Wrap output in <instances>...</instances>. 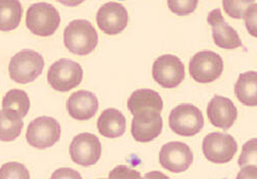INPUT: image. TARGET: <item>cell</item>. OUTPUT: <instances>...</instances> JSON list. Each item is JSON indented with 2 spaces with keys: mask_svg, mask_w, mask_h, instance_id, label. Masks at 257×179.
<instances>
[{
  "mask_svg": "<svg viewBox=\"0 0 257 179\" xmlns=\"http://www.w3.org/2000/svg\"><path fill=\"white\" fill-rule=\"evenodd\" d=\"M63 41L70 52L87 55L97 46L98 34L89 20H75L64 28Z\"/></svg>",
  "mask_w": 257,
  "mask_h": 179,
  "instance_id": "cell-1",
  "label": "cell"
},
{
  "mask_svg": "<svg viewBox=\"0 0 257 179\" xmlns=\"http://www.w3.org/2000/svg\"><path fill=\"white\" fill-rule=\"evenodd\" d=\"M44 68V58L34 50L24 49L14 55L10 62L11 78L19 84H29L41 76Z\"/></svg>",
  "mask_w": 257,
  "mask_h": 179,
  "instance_id": "cell-2",
  "label": "cell"
},
{
  "mask_svg": "<svg viewBox=\"0 0 257 179\" xmlns=\"http://www.w3.org/2000/svg\"><path fill=\"white\" fill-rule=\"evenodd\" d=\"M60 24L58 10L50 4L38 2L32 4L26 14V24L30 31L41 37L53 35Z\"/></svg>",
  "mask_w": 257,
  "mask_h": 179,
  "instance_id": "cell-3",
  "label": "cell"
},
{
  "mask_svg": "<svg viewBox=\"0 0 257 179\" xmlns=\"http://www.w3.org/2000/svg\"><path fill=\"white\" fill-rule=\"evenodd\" d=\"M169 124L175 134L182 136H193L203 128L204 118L199 108L186 103L172 110Z\"/></svg>",
  "mask_w": 257,
  "mask_h": 179,
  "instance_id": "cell-4",
  "label": "cell"
},
{
  "mask_svg": "<svg viewBox=\"0 0 257 179\" xmlns=\"http://www.w3.org/2000/svg\"><path fill=\"white\" fill-rule=\"evenodd\" d=\"M47 80L56 91L68 92L82 82L83 68L71 59L61 58L50 66Z\"/></svg>",
  "mask_w": 257,
  "mask_h": 179,
  "instance_id": "cell-5",
  "label": "cell"
},
{
  "mask_svg": "<svg viewBox=\"0 0 257 179\" xmlns=\"http://www.w3.org/2000/svg\"><path fill=\"white\" fill-rule=\"evenodd\" d=\"M60 134V124L56 119L49 116H41L29 124L26 138L30 146L44 150L59 140Z\"/></svg>",
  "mask_w": 257,
  "mask_h": 179,
  "instance_id": "cell-6",
  "label": "cell"
},
{
  "mask_svg": "<svg viewBox=\"0 0 257 179\" xmlns=\"http://www.w3.org/2000/svg\"><path fill=\"white\" fill-rule=\"evenodd\" d=\"M223 70L222 58L212 51H200L191 58L189 72L197 82L207 84L217 80Z\"/></svg>",
  "mask_w": 257,
  "mask_h": 179,
  "instance_id": "cell-7",
  "label": "cell"
},
{
  "mask_svg": "<svg viewBox=\"0 0 257 179\" xmlns=\"http://www.w3.org/2000/svg\"><path fill=\"white\" fill-rule=\"evenodd\" d=\"M202 150L205 158L211 163L224 164L234 158L238 151V144L228 134L211 132L204 138Z\"/></svg>",
  "mask_w": 257,
  "mask_h": 179,
  "instance_id": "cell-8",
  "label": "cell"
},
{
  "mask_svg": "<svg viewBox=\"0 0 257 179\" xmlns=\"http://www.w3.org/2000/svg\"><path fill=\"white\" fill-rule=\"evenodd\" d=\"M152 76L163 88H176L185 78V66L181 59L175 55H163L158 57L153 64Z\"/></svg>",
  "mask_w": 257,
  "mask_h": 179,
  "instance_id": "cell-9",
  "label": "cell"
},
{
  "mask_svg": "<svg viewBox=\"0 0 257 179\" xmlns=\"http://www.w3.org/2000/svg\"><path fill=\"white\" fill-rule=\"evenodd\" d=\"M70 155L78 165L84 167L95 165L101 157V142L93 134H80L71 142Z\"/></svg>",
  "mask_w": 257,
  "mask_h": 179,
  "instance_id": "cell-10",
  "label": "cell"
},
{
  "mask_svg": "<svg viewBox=\"0 0 257 179\" xmlns=\"http://www.w3.org/2000/svg\"><path fill=\"white\" fill-rule=\"evenodd\" d=\"M159 163L171 172L181 173L193 163V153L188 144L181 142H171L163 146L160 150Z\"/></svg>",
  "mask_w": 257,
  "mask_h": 179,
  "instance_id": "cell-11",
  "label": "cell"
},
{
  "mask_svg": "<svg viewBox=\"0 0 257 179\" xmlns=\"http://www.w3.org/2000/svg\"><path fill=\"white\" fill-rule=\"evenodd\" d=\"M164 126L163 117L154 110H143L134 115L131 134L135 140L148 142L162 134Z\"/></svg>",
  "mask_w": 257,
  "mask_h": 179,
  "instance_id": "cell-12",
  "label": "cell"
},
{
  "mask_svg": "<svg viewBox=\"0 0 257 179\" xmlns=\"http://www.w3.org/2000/svg\"><path fill=\"white\" fill-rule=\"evenodd\" d=\"M127 12L118 2L104 4L96 16V22L99 28L107 35H116L122 32L127 24Z\"/></svg>",
  "mask_w": 257,
  "mask_h": 179,
  "instance_id": "cell-13",
  "label": "cell"
},
{
  "mask_svg": "<svg viewBox=\"0 0 257 179\" xmlns=\"http://www.w3.org/2000/svg\"><path fill=\"white\" fill-rule=\"evenodd\" d=\"M207 22L212 28V37L216 46L228 50L242 46V41L237 31L223 20L219 8L209 12Z\"/></svg>",
  "mask_w": 257,
  "mask_h": 179,
  "instance_id": "cell-14",
  "label": "cell"
},
{
  "mask_svg": "<svg viewBox=\"0 0 257 179\" xmlns=\"http://www.w3.org/2000/svg\"><path fill=\"white\" fill-rule=\"evenodd\" d=\"M207 116L213 126L227 130L237 120L238 110L229 98L214 96L208 103Z\"/></svg>",
  "mask_w": 257,
  "mask_h": 179,
  "instance_id": "cell-15",
  "label": "cell"
},
{
  "mask_svg": "<svg viewBox=\"0 0 257 179\" xmlns=\"http://www.w3.org/2000/svg\"><path fill=\"white\" fill-rule=\"evenodd\" d=\"M98 99L89 91H78L73 93L67 103L70 116L76 120H89L98 110Z\"/></svg>",
  "mask_w": 257,
  "mask_h": 179,
  "instance_id": "cell-16",
  "label": "cell"
},
{
  "mask_svg": "<svg viewBox=\"0 0 257 179\" xmlns=\"http://www.w3.org/2000/svg\"><path fill=\"white\" fill-rule=\"evenodd\" d=\"M127 108L133 115L143 110H154L162 112L164 101L160 95L150 88H141L133 92L127 100Z\"/></svg>",
  "mask_w": 257,
  "mask_h": 179,
  "instance_id": "cell-17",
  "label": "cell"
},
{
  "mask_svg": "<svg viewBox=\"0 0 257 179\" xmlns=\"http://www.w3.org/2000/svg\"><path fill=\"white\" fill-rule=\"evenodd\" d=\"M125 118L123 114L114 108L104 110L97 120V128L101 136L108 138L121 136L125 132Z\"/></svg>",
  "mask_w": 257,
  "mask_h": 179,
  "instance_id": "cell-18",
  "label": "cell"
},
{
  "mask_svg": "<svg viewBox=\"0 0 257 179\" xmlns=\"http://www.w3.org/2000/svg\"><path fill=\"white\" fill-rule=\"evenodd\" d=\"M235 94L239 102L246 106H257V72L241 74L235 84Z\"/></svg>",
  "mask_w": 257,
  "mask_h": 179,
  "instance_id": "cell-19",
  "label": "cell"
},
{
  "mask_svg": "<svg viewBox=\"0 0 257 179\" xmlns=\"http://www.w3.org/2000/svg\"><path fill=\"white\" fill-rule=\"evenodd\" d=\"M23 126V118L18 112L10 109L0 110V140H15L20 136Z\"/></svg>",
  "mask_w": 257,
  "mask_h": 179,
  "instance_id": "cell-20",
  "label": "cell"
},
{
  "mask_svg": "<svg viewBox=\"0 0 257 179\" xmlns=\"http://www.w3.org/2000/svg\"><path fill=\"white\" fill-rule=\"evenodd\" d=\"M23 8L19 0H0V31L9 32L19 26Z\"/></svg>",
  "mask_w": 257,
  "mask_h": 179,
  "instance_id": "cell-21",
  "label": "cell"
},
{
  "mask_svg": "<svg viewBox=\"0 0 257 179\" xmlns=\"http://www.w3.org/2000/svg\"><path fill=\"white\" fill-rule=\"evenodd\" d=\"M30 99L28 94L19 88H13L6 94L3 100L4 109H10L18 112V114L24 118L30 110Z\"/></svg>",
  "mask_w": 257,
  "mask_h": 179,
  "instance_id": "cell-22",
  "label": "cell"
},
{
  "mask_svg": "<svg viewBox=\"0 0 257 179\" xmlns=\"http://www.w3.org/2000/svg\"><path fill=\"white\" fill-rule=\"evenodd\" d=\"M0 179H30V172L24 164L10 162L0 168Z\"/></svg>",
  "mask_w": 257,
  "mask_h": 179,
  "instance_id": "cell-23",
  "label": "cell"
},
{
  "mask_svg": "<svg viewBox=\"0 0 257 179\" xmlns=\"http://www.w3.org/2000/svg\"><path fill=\"white\" fill-rule=\"evenodd\" d=\"M238 164L241 168L248 165L257 167V138H251L244 144Z\"/></svg>",
  "mask_w": 257,
  "mask_h": 179,
  "instance_id": "cell-24",
  "label": "cell"
},
{
  "mask_svg": "<svg viewBox=\"0 0 257 179\" xmlns=\"http://www.w3.org/2000/svg\"><path fill=\"white\" fill-rule=\"evenodd\" d=\"M255 4L254 0H243V2H226L223 0L222 6L226 12L233 18H244L245 14L250 6Z\"/></svg>",
  "mask_w": 257,
  "mask_h": 179,
  "instance_id": "cell-25",
  "label": "cell"
},
{
  "mask_svg": "<svg viewBox=\"0 0 257 179\" xmlns=\"http://www.w3.org/2000/svg\"><path fill=\"white\" fill-rule=\"evenodd\" d=\"M169 8L171 12L178 16H186L194 12L198 6L197 0H177V2H168Z\"/></svg>",
  "mask_w": 257,
  "mask_h": 179,
  "instance_id": "cell-26",
  "label": "cell"
},
{
  "mask_svg": "<svg viewBox=\"0 0 257 179\" xmlns=\"http://www.w3.org/2000/svg\"><path fill=\"white\" fill-rule=\"evenodd\" d=\"M108 179H143L140 172L128 168L125 165H118L108 175Z\"/></svg>",
  "mask_w": 257,
  "mask_h": 179,
  "instance_id": "cell-27",
  "label": "cell"
},
{
  "mask_svg": "<svg viewBox=\"0 0 257 179\" xmlns=\"http://www.w3.org/2000/svg\"><path fill=\"white\" fill-rule=\"evenodd\" d=\"M244 18L247 31L251 36L257 38V2L248 8Z\"/></svg>",
  "mask_w": 257,
  "mask_h": 179,
  "instance_id": "cell-28",
  "label": "cell"
},
{
  "mask_svg": "<svg viewBox=\"0 0 257 179\" xmlns=\"http://www.w3.org/2000/svg\"><path fill=\"white\" fill-rule=\"evenodd\" d=\"M50 179H83L81 174L72 168H59L55 170Z\"/></svg>",
  "mask_w": 257,
  "mask_h": 179,
  "instance_id": "cell-29",
  "label": "cell"
},
{
  "mask_svg": "<svg viewBox=\"0 0 257 179\" xmlns=\"http://www.w3.org/2000/svg\"><path fill=\"white\" fill-rule=\"evenodd\" d=\"M236 179H257V167L254 165L242 167Z\"/></svg>",
  "mask_w": 257,
  "mask_h": 179,
  "instance_id": "cell-30",
  "label": "cell"
},
{
  "mask_svg": "<svg viewBox=\"0 0 257 179\" xmlns=\"http://www.w3.org/2000/svg\"><path fill=\"white\" fill-rule=\"evenodd\" d=\"M143 179H170L169 176L159 171H151L144 175Z\"/></svg>",
  "mask_w": 257,
  "mask_h": 179,
  "instance_id": "cell-31",
  "label": "cell"
},
{
  "mask_svg": "<svg viewBox=\"0 0 257 179\" xmlns=\"http://www.w3.org/2000/svg\"><path fill=\"white\" fill-rule=\"evenodd\" d=\"M100 179H105V178H100Z\"/></svg>",
  "mask_w": 257,
  "mask_h": 179,
  "instance_id": "cell-32",
  "label": "cell"
}]
</instances>
